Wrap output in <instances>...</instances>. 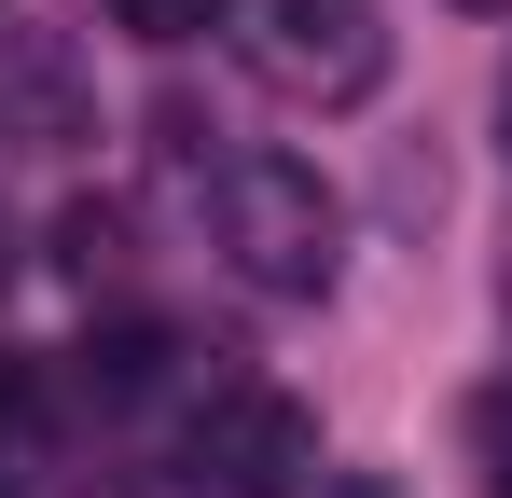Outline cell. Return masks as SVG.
<instances>
[{
  "instance_id": "8992f818",
  "label": "cell",
  "mask_w": 512,
  "mask_h": 498,
  "mask_svg": "<svg viewBox=\"0 0 512 498\" xmlns=\"http://www.w3.org/2000/svg\"><path fill=\"white\" fill-rule=\"evenodd\" d=\"M222 14H236V0H111V28H125V42H153V56H180V42H208Z\"/></svg>"
},
{
  "instance_id": "6da1fadb",
  "label": "cell",
  "mask_w": 512,
  "mask_h": 498,
  "mask_svg": "<svg viewBox=\"0 0 512 498\" xmlns=\"http://www.w3.org/2000/svg\"><path fill=\"white\" fill-rule=\"evenodd\" d=\"M208 222H222V263L277 291V305H319L346 277V194L305 153H222L208 166Z\"/></svg>"
},
{
  "instance_id": "9c48e42d",
  "label": "cell",
  "mask_w": 512,
  "mask_h": 498,
  "mask_svg": "<svg viewBox=\"0 0 512 498\" xmlns=\"http://www.w3.org/2000/svg\"><path fill=\"white\" fill-rule=\"evenodd\" d=\"M0 291H14V236H0Z\"/></svg>"
},
{
  "instance_id": "7a4b0ae2",
  "label": "cell",
  "mask_w": 512,
  "mask_h": 498,
  "mask_svg": "<svg viewBox=\"0 0 512 498\" xmlns=\"http://www.w3.org/2000/svg\"><path fill=\"white\" fill-rule=\"evenodd\" d=\"M222 28H236L250 83L291 97V111H360L388 83V14L374 0H236Z\"/></svg>"
},
{
  "instance_id": "52a82bcc",
  "label": "cell",
  "mask_w": 512,
  "mask_h": 498,
  "mask_svg": "<svg viewBox=\"0 0 512 498\" xmlns=\"http://www.w3.org/2000/svg\"><path fill=\"white\" fill-rule=\"evenodd\" d=\"M471 471H485V498H512V388L471 402Z\"/></svg>"
},
{
  "instance_id": "277c9868",
  "label": "cell",
  "mask_w": 512,
  "mask_h": 498,
  "mask_svg": "<svg viewBox=\"0 0 512 498\" xmlns=\"http://www.w3.org/2000/svg\"><path fill=\"white\" fill-rule=\"evenodd\" d=\"M0 139H14V153H70V139H97L84 70H70L56 28H14V42H0Z\"/></svg>"
},
{
  "instance_id": "5b68a950",
  "label": "cell",
  "mask_w": 512,
  "mask_h": 498,
  "mask_svg": "<svg viewBox=\"0 0 512 498\" xmlns=\"http://www.w3.org/2000/svg\"><path fill=\"white\" fill-rule=\"evenodd\" d=\"M56 263H70L84 291H111V277H125V208H111V194H84V208H56Z\"/></svg>"
},
{
  "instance_id": "3957f363",
  "label": "cell",
  "mask_w": 512,
  "mask_h": 498,
  "mask_svg": "<svg viewBox=\"0 0 512 498\" xmlns=\"http://www.w3.org/2000/svg\"><path fill=\"white\" fill-rule=\"evenodd\" d=\"M319 471V415L291 388H208L180 429V485L194 498H291Z\"/></svg>"
},
{
  "instance_id": "ba28073f",
  "label": "cell",
  "mask_w": 512,
  "mask_h": 498,
  "mask_svg": "<svg viewBox=\"0 0 512 498\" xmlns=\"http://www.w3.org/2000/svg\"><path fill=\"white\" fill-rule=\"evenodd\" d=\"M499 153H512V70H499Z\"/></svg>"
}]
</instances>
